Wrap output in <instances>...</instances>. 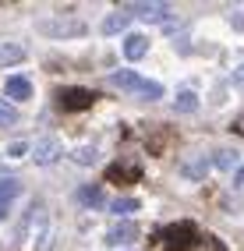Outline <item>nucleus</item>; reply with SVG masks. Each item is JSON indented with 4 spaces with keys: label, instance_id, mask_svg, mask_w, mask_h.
Wrapping results in <instances>:
<instances>
[{
    "label": "nucleus",
    "instance_id": "nucleus-1",
    "mask_svg": "<svg viewBox=\"0 0 244 251\" xmlns=\"http://www.w3.org/2000/svg\"><path fill=\"white\" fill-rule=\"evenodd\" d=\"M43 36H50V39H78V36H85L89 25L78 18V14H53V18H46L36 25Z\"/></svg>",
    "mask_w": 244,
    "mask_h": 251
},
{
    "label": "nucleus",
    "instance_id": "nucleus-8",
    "mask_svg": "<svg viewBox=\"0 0 244 251\" xmlns=\"http://www.w3.org/2000/svg\"><path fill=\"white\" fill-rule=\"evenodd\" d=\"M127 25H131V18H127L124 11H113L99 22V32L103 36H121V32H127Z\"/></svg>",
    "mask_w": 244,
    "mask_h": 251
},
{
    "label": "nucleus",
    "instance_id": "nucleus-12",
    "mask_svg": "<svg viewBox=\"0 0 244 251\" xmlns=\"http://www.w3.org/2000/svg\"><path fill=\"white\" fill-rule=\"evenodd\" d=\"M71 159H74L78 166H96V163H99V145H92V142H85V145H74Z\"/></svg>",
    "mask_w": 244,
    "mask_h": 251
},
{
    "label": "nucleus",
    "instance_id": "nucleus-4",
    "mask_svg": "<svg viewBox=\"0 0 244 251\" xmlns=\"http://www.w3.org/2000/svg\"><path fill=\"white\" fill-rule=\"evenodd\" d=\"M131 241H138V226L135 223H113L103 233V244L106 248H124V244H131Z\"/></svg>",
    "mask_w": 244,
    "mask_h": 251
},
{
    "label": "nucleus",
    "instance_id": "nucleus-24",
    "mask_svg": "<svg viewBox=\"0 0 244 251\" xmlns=\"http://www.w3.org/2000/svg\"><path fill=\"white\" fill-rule=\"evenodd\" d=\"M241 131H244V117H241Z\"/></svg>",
    "mask_w": 244,
    "mask_h": 251
},
{
    "label": "nucleus",
    "instance_id": "nucleus-5",
    "mask_svg": "<svg viewBox=\"0 0 244 251\" xmlns=\"http://www.w3.org/2000/svg\"><path fill=\"white\" fill-rule=\"evenodd\" d=\"M121 53H124V60H142L149 53V36H145V32H127Z\"/></svg>",
    "mask_w": 244,
    "mask_h": 251
},
{
    "label": "nucleus",
    "instance_id": "nucleus-11",
    "mask_svg": "<svg viewBox=\"0 0 244 251\" xmlns=\"http://www.w3.org/2000/svg\"><path fill=\"white\" fill-rule=\"evenodd\" d=\"M209 170H213V166H209V159H202V156H198V159H188V163L181 166V177L198 184V180H205V174H209Z\"/></svg>",
    "mask_w": 244,
    "mask_h": 251
},
{
    "label": "nucleus",
    "instance_id": "nucleus-16",
    "mask_svg": "<svg viewBox=\"0 0 244 251\" xmlns=\"http://www.w3.org/2000/svg\"><path fill=\"white\" fill-rule=\"evenodd\" d=\"M131 96H138V99H163V85H159V81H152V78H142L138 89H135Z\"/></svg>",
    "mask_w": 244,
    "mask_h": 251
},
{
    "label": "nucleus",
    "instance_id": "nucleus-15",
    "mask_svg": "<svg viewBox=\"0 0 244 251\" xmlns=\"http://www.w3.org/2000/svg\"><path fill=\"white\" fill-rule=\"evenodd\" d=\"M60 103L68 106V110L71 106H89L92 103V92H85V89H64L60 92Z\"/></svg>",
    "mask_w": 244,
    "mask_h": 251
},
{
    "label": "nucleus",
    "instance_id": "nucleus-17",
    "mask_svg": "<svg viewBox=\"0 0 244 251\" xmlns=\"http://www.w3.org/2000/svg\"><path fill=\"white\" fill-rule=\"evenodd\" d=\"M209 166H216V170H234L237 166V149H220V152L209 159Z\"/></svg>",
    "mask_w": 244,
    "mask_h": 251
},
{
    "label": "nucleus",
    "instance_id": "nucleus-9",
    "mask_svg": "<svg viewBox=\"0 0 244 251\" xmlns=\"http://www.w3.org/2000/svg\"><path fill=\"white\" fill-rule=\"evenodd\" d=\"M198 106H202V96L195 92V89H181V92L173 96V110L177 113H195Z\"/></svg>",
    "mask_w": 244,
    "mask_h": 251
},
{
    "label": "nucleus",
    "instance_id": "nucleus-18",
    "mask_svg": "<svg viewBox=\"0 0 244 251\" xmlns=\"http://www.w3.org/2000/svg\"><path fill=\"white\" fill-rule=\"evenodd\" d=\"M110 212L113 216H131V212H138V198H113Z\"/></svg>",
    "mask_w": 244,
    "mask_h": 251
},
{
    "label": "nucleus",
    "instance_id": "nucleus-7",
    "mask_svg": "<svg viewBox=\"0 0 244 251\" xmlns=\"http://www.w3.org/2000/svg\"><path fill=\"white\" fill-rule=\"evenodd\" d=\"M74 198H78V205H85V209H103L106 205V195H103L99 184H81Z\"/></svg>",
    "mask_w": 244,
    "mask_h": 251
},
{
    "label": "nucleus",
    "instance_id": "nucleus-2",
    "mask_svg": "<svg viewBox=\"0 0 244 251\" xmlns=\"http://www.w3.org/2000/svg\"><path fill=\"white\" fill-rule=\"evenodd\" d=\"M124 14H127V18L135 14V18H142V22H159V18L170 14V7L167 4H152V0H135V4L124 7Z\"/></svg>",
    "mask_w": 244,
    "mask_h": 251
},
{
    "label": "nucleus",
    "instance_id": "nucleus-20",
    "mask_svg": "<svg viewBox=\"0 0 244 251\" xmlns=\"http://www.w3.org/2000/svg\"><path fill=\"white\" fill-rule=\"evenodd\" d=\"M25 152H32L28 142H11V145H7V156H11V159H22Z\"/></svg>",
    "mask_w": 244,
    "mask_h": 251
},
{
    "label": "nucleus",
    "instance_id": "nucleus-14",
    "mask_svg": "<svg viewBox=\"0 0 244 251\" xmlns=\"http://www.w3.org/2000/svg\"><path fill=\"white\" fill-rule=\"evenodd\" d=\"M22 195V180H14V177H4L0 180V205L11 209V202Z\"/></svg>",
    "mask_w": 244,
    "mask_h": 251
},
{
    "label": "nucleus",
    "instance_id": "nucleus-10",
    "mask_svg": "<svg viewBox=\"0 0 244 251\" xmlns=\"http://www.w3.org/2000/svg\"><path fill=\"white\" fill-rule=\"evenodd\" d=\"M28 57V50L22 43H0V68H11V64H22Z\"/></svg>",
    "mask_w": 244,
    "mask_h": 251
},
{
    "label": "nucleus",
    "instance_id": "nucleus-13",
    "mask_svg": "<svg viewBox=\"0 0 244 251\" xmlns=\"http://www.w3.org/2000/svg\"><path fill=\"white\" fill-rule=\"evenodd\" d=\"M138 81H142L138 71H113V75H110V85H113V89H124V92H135Z\"/></svg>",
    "mask_w": 244,
    "mask_h": 251
},
{
    "label": "nucleus",
    "instance_id": "nucleus-6",
    "mask_svg": "<svg viewBox=\"0 0 244 251\" xmlns=\"http://www.w3.org/2000/svg\"><path fill=\"white\" fill-rule=\"evenodd\" d=\"M4 92H7V99H18V103H25V99H32V81L25 78V75H11L7 81H4Z\"/></svg>",
    "mask_w": 244,
    "mask_h": 251
},
{
    "label": "nucleus",
    "instance_id": "nucleus-3",
    "mask_svg": "<svg viewBox=\"0 0 244 251\" xmlns=\"http://www.w3.org/2000/svg\"><path fill=\"white\" fill-rule=\"evenodd\" d=\"M60 152H64V142H60V138H39L36 145H32V159H36L39 166L57 163V159H60Z\"/></svg>",
    "mask_w": 244,
    "mask_h": 251
},
{
    "label": "nucleus",
    "instance_id": "nucleus-22",
    "mask_svg": "<svg viewBox=\"0 0 244 251\" xmlns=\"http://www.w3.org/2000/svg\"><path fill=\"white\" fill-rule=\"evenodd\" d=\"M234 188H244V166H237V174H234Z\"/></svg>",
    "mask_w": 244,
    "mask_h": 251
},
{
    "label": "nucleus",
    "instance_id": "nucleus-19",
    "mask_svg": "<svg viewBox=\"0 0 244 251\" xmlns=\"http://www.w3.org/2000/svg\"><path fill=\"white\" fill-rule=\"evenodd\" d=\"M14 124H18V110H14V103L0 99V127H14Z\"/></svg>",
    "mask_w": 244,
    "mask_h": 251
},
{
    "label": "nucleus",
    "instance_id": "nucleus-23",
    "mask_svg": "<svg viewBox=\"0 0 244 251\" xmlns=\"http://www.w3.org/2000/svg\"><path fill=\"white\" fill-rule=\"evenodd\" d=\"M0 220H7V209H4V205H0Z\"/></svg>",
    "mask_w": 244,
    "mask_h": 251
},
{
    "label": "nucleus",
    "instance_id": "nucleus-21",
    "mask_svg": "<svg viewBox=\"0 0 244 251\" xmlns=\"http://www.w3.org/2000/svg\"><path fill=\"white\" fill-rule=\"evenodd\" d=\"M234 85L244 89V64H237V71H234Z\"/></svg>",
    "mask_w": 244,
    "mask_h": 251
}]
</instances>
